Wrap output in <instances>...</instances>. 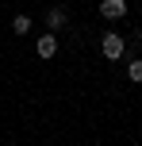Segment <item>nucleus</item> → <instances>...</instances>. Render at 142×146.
Returning a JSON list of instances; mask_svg holds the SVG:
<instances>
[{"label":"nucleus","instance_id":"nucleus-3","mask_svg":"<svg viewBox=\"0 0 142 146\" xmlns=\"http://www.w3.org/2000/svg\"><path fill=\"white\" fill-rule=\"evenodd\" d=\"M54 54H58V38L42 35V38H38V58H54Z\"/></svg>","mask_w":142,"mask_h":146},{"label":"nucleus","instance_id":"nucleus-2","mask_svg":"<svg viewBox=\"0 0 142 146\" xmlns=\"http://www.w3.org/2000/svg\"><path fill=\"white\" fill-rule=\"evenodd\" d=\"M100 15L119 19V15H127V4H123V0H104V4H100Z\"/></svg>","mask_w":142,"mask_h":146},{"label":"nucleus","instance_id":"nucleus-4","mask_svg":"<svg viewBox=\"0 0 142 146\" xmlns=\"http://www.w3.org/2000/svg\"><path fill=\"white\" fill-rule=\"evenodd\" d=\"M12 31H15V35H27V31H31V19H27V15H15V19H12Z\"/></svg>","mask_w":142,"mask_h":146},{"label":"nucleus","instance_id":"nucleus-5","mask_svg":"<svg viewBox=\"0 0 142 146\" xmlns=\"http://www.w3.org/2000/svg\"><path fill=\"white\" fill-rule=\"evenodd\" d=\"M50 27H65V12H61V8L50 12Z\"/></svg>","mask_w":142,"mask_h":146},{"label":"nucleus","instance_id":"nucleus-6","mask_svg":"<svg viewBox=\"0 0 142 146\" xmlns=\"http://www.w3.org/2000/svg\"><path fill=\"white\" fill-rule=\"evenodd\" d=\"M127 77H131V81H142V62H131V69H127Z\"/></svg>","mask_w":142,"mask_h":146},{"label":"nucleus","instance_id":"nucleus-1","mask_svg":"<svg viewBox=\"0 0 142 146\" xmlns=\"http://www.w3.org/2000/svg\"><path fill=\"white\" fill-rule=\"evenodd\" d=\"M100 50H104V58H123V38L119 35H104V42H100Z\"/></svg>","mask_w":142,"mask_h":146}]
</instances>
